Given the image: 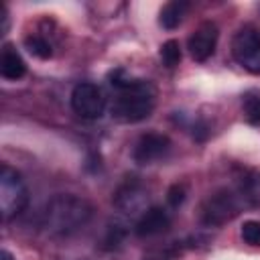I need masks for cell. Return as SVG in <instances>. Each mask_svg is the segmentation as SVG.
Here are the masks:
<instances>
[{
    "label": "cell",
    "instance_id": "obj_1",
    "mask_svg": "<svg viewBox=\"0 0 260 260\" xmlns=\"http://www.w3.org/2000/svg\"><path fill=\"white\" fill-rule=\"evenodd\" d=\"M93 215L89 201L77 195H55L43 211V228L51 236H71L81 230Z\"/></svg>",
    "mask_w": 260,
    "mask_h": 260
},
{
    "label": "cell",
    "instance_id": "obj_2",
    "mask_svg": "<svg viewBox=\"0 0 260 260\" xmlns=\"http://www.w3.org/2000/svg\"><path fill=\"white\" fill-rule=\"evenodd\" d=\"M156 91L150 81L144 79H128L120 89H116V98L110 106V114L116 122L136 124L146 120L154 110Z\"/></svg>",
    "mask_w": 260,
    "mask_h": 260
},
{
    "label": "cell",
    "instance_id": "obj_3",
    "mask_svg": "<svg viewBox=\"0 0 260 260\" xmlns=\"http://www.w3.org/2000/svg\"><path fill=\"white\" fill-rule=\"evenodd\" d=\"M28 203V189L22 175L10 165L0 167V211L2 219L8 221L18 215Z\"/></svg>",
    "mask_w": 260,
    "mask_h": 260
},
{
    "label": "cell",
    "instance_id": "obj_4",
    "mask_svg": "<svg viewBox=\"0 0 260 260\" xmlns=\"http://www.w3.org/2000/svg\"><path fill=\"white\" fill-rule=\"evenodd\" d=\"M242 205H250V201L246 199V195L240 189L236 193L221 189V191L209 195L207 201L203 203L201 221L205 225H221V223L230 221L232 217H236L240 213Z\"/></svg>",
    "mask_w": 260,
    "mask_h": 260
},
{
    "label": "cell",
    "instance_id": "obj_5",
    "mask_svg": "<svg viewBox=\"0 0 260 260\" xmlns=\"http://www.w3.org/2000/svg\"><path fill=\"white\" fill-rule=\"evenodd\" d=\"M232 55L238 65L250 73H260V32L252 24H244L232 39Z\"/></svg>",
    "mask_w": 260,
    "mask_h": 260
},
{
    "label": "cell",
    "instance_id": "obj_6",
    "mask_svg": "<svg viewBox=\"0 0 260 260\" xmlns=\"http://www.w3.org/2000/svg\"><path fill=\"white\" fill-rule=\"evenodd\" d=\"M71 108L77 116L85 120H98L106 110V95L102 87L89 81H81L71 91Z\"/></svg>",
    "mask_w": 260,
    "mask_h": 260
},
{
    "label": "cell",
    "instance_id": "obj_7",
    "mask_svg": "<svg viewBox=\"0 0 260 260\" xmlns=\"http://www.w3.org/2000/svg\"><path fill=\"white\" fill-rule=\"evenodd\" d=\"M169 150H171L169 136L158 134V132H148V134H142L138 138L134 152H132V158L138 165H152V162L165 158Z\"/></svg>",
    "mask_w": 260,
    "mask_h": 260
},
{
    "label": "cell",
    "instance_id": "obj_8",
    "mask_svg": "<svg viewBox=\"0 0 260 260\" xmlns=\"http://www.w3.org/2000/svg\"><path fill=\"white\" fill-rule=\"evenodd\" d=\"M217 37H219V30L215 26V22L211 20H205L201 22L189 37L187 41V49L191 53V57L195 61H207L213 51H215V45H217Z\"/></svg>",
    "mask_w": 260,
    "mask_h": 260
},
{
    "label": "cell",
    "instance_id": "obj_9",
    "mask_svg": "<svg viewBox=\"0 0 260 260\" xmlns=\"http://www.w3.org/2000/svg\"><path fill=\"white\" fill-rule=\"evenodd\" d=\"M114 201H116V205H118L122 211H126V213H136V211H142V213H144V211L148 209V207H146L148 195H146L144 187H142L138 181H128V183H124V185L118 189Z\"/></svg>",
    "mask_w": 260,
    "mask_h": 260
},
{
    "label": "cell",
    "instance_id": "obj_10",
    "mask_svg": "<svg viewBox=\"0 0 260 260\" xmlns=\"http://www.w3.org/2000/svg\"><path fill=\"white\" fill-rule=\"evenodd\" d=\"M171 228V215L162 207H148L136 221L134 234L138 238H152Z\"/></svg>",
    "mask_w": 260,
    "mask_h": 260
},
{
    "label": "cell",
    "instance_id": "obj_11",
    "mask_svg": "<svg viewBox=\"0 0 260 260\" xmlns=\"http://www.w3.org/2000/svg\"><path fill=\"white\" fill-rule=\"evenodd\" d=\"M0 73H2L4 79H10V81H16V79H20L26 73L24 59L14 49V45H10V43H6L2 47V53H0Z\"/></svg>",
    "mask_w": 260,
    "mask_h": 260
},
{
    "label": "cell",
    "instance_id": "obj_12",
    "mask_svg": "<svg viewBox=\"0 0 260 260\" xmlns=\"http://www.w3.org/2000/svg\"><path fill=\"white\" fill-rule=\"evenodd\" d=\"M187 8H189V2L185 0H173V2H167L160 10V26L167 28V30H173L177 28L181 22H183V16L187 14Z\"/></svg>",
    "mask_w": 260,
    "mask_h": 260
},
{
    "label": "cell",
    "instance_id": "obj_13",
    "mask_svg": "<svg viewBox=\"0 0 260 260\" xmlns=\"http://www.w3.org/2000/svg\"><path fill=\"white\" fill-rule=\"evenodd\" d=\"M24 47L28 49L30 55H35V57H39V59L51 57V45H49L43 37H39V35H28V37H24Z\"/></svg>",
    "mask_w": 260,
    "mask_h": 260
},
{
    "label": "cell",
    "instance_id": "obj_14",
    "mask_svg": "<svg viewBox=\"0 0 260 260\" xmlns=\"http://www.w3.org/2000/svg\"><path fill=\"white\" fill-rule=\"evenodd\" d=\"M160 59L167 67H177L181 63V45L179 41H167L160 47Z\"/></svg>",
    "mask_w": 260,
    "mask_h": 260
},
{
    "label": "cell",
    "instance_id": "obj_15",
    "mask_svg": "<svg viewBox=\"0 0 260 260\" xmlns=\"http://www.w3.org/2000/svg\"><path fill=\"white\" fill-rule=\"evenodd\" d=\"M244 116L252 126L260 124V95L248 93L244 98Z\"/></svg>",
    "mask_w": 260,
    "mask_h": 260
},
{
    "label": "cell",
    "instance_id": "obj_16",
    "mask_svg": "<svg viewBox=\"0 0 260 260\" xmlns=\"http://www.w3.org/2000/svg\"><path fill=\"white\" fill-rule=\"evenodd\" d=\"M242 240L250 246H260V221L258 219H248L242 225Z\"/></svg>",
    "mask_w": 260,
    "mask_h": 260
},
{
    "label": "cell",
    "instance_id": "obj_17",
    "mask_svg": "<svg viewBox=\"0 0 260 260\" xmlns=\"http://www.w3.org/2000/svg\"><path fill=\"white\" fill-rule=\"evenodd\" d=\"M185 195H187V189H185V185H173L171 189H169V193H167V201H169V205L171 207H179L183 201H185Z\"/></svg>",
    "mask_w": 260,
    "mask_h": 260
},
{
    "label": "cell",
    "instance_id": "obj_18",
    "mask_svg": "<svg viewBox=\"0 0 260 260\" xmlns=\"http://www.w3.org/2000/svg\"><path fill=\"white\" fill-rule=\"evenodd\" d=\"M177 258V248H165V250H154L150 254H146L142 260H175Z\"/></svg>",
    "mask_w": 260,
    "mask_h": 260
},
{
    "label": "cell",
    "instance_id": "obj_19",
    "mask_svg": "<svg viewBox=\"0 0 260 260\" xmlns=\"http://www.w3.org/2000/svg\"><path fill=\"white\" fill-rule=\"evenodd\" d=\"M0 20H2V26H0V32L4 35L8 30V10L4 4H0Z\"/></svg>",
    "mask_w": 260,
    "mask_h": 260
},
{
    "label": "cell",
    "instance_id": "obj_20",
    "mask_svg": "<svg viewBox=\"0 0 260 260\" xmlns=\"http://www.w3.org/2000/svg\"><path fill=\"white\" fill-rule=\"evenodd\" d=\"M0 258H2V260H14V258L10 256V252H8V250H2V252H0Z\"/></svg>",
    "mask_w": 260,
    "mask_h": 260
}]
</instances>
